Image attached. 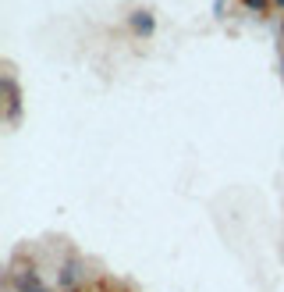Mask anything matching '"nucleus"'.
Instances as JSON below:
<instances>
[{"label":"nucleus","instance_id":"20e7f679","mask_svg":"<svg viewBox=\"0 0 284 292\" xmlns=\"http://www.w3.org/2000/svg\"><path fill=\"white\" fill-rule=\"evenodd\" d=\"M274 4H284V0H274Z\"/></svg>","mask_w":284,"mask_h":292},{"label":"nucleus","instance_id":"39448f33","mask_svg":"<svg viewBox=\"0 0 284 292\" xmlns=\"http://www.w3.org/2000/svg\"><path fill=\"white\" fill-rule=\"evenodd\" d=\"M281 29H284V25H281Z\"/></svg>","mask_w":284,"mask_h":292},{"label":"nucleus","instance_id":"7ed1b4c3","mask_svg":"<svg viewBox=\"0 0 284 292\" xmlns=\"http://www.w3.org/2000/svg\"><path fill=\"white\" fill-rule=\"evenodd\" d=\"M249 11H267V0H245Z\"/></svg>","mask_w":284,"mask_h":292},{"label":"nucleus","instance_id":"f257e3e1","mask_svg":"<svg viewBox=\"0 0 284 292\" xmlns=\"http://www.w3.org/2000/svg\"><path fill=\"white\" fill-rule=\"evenodd\" d=\"M14 285H18V292H46L32 267H29V271H18V275H14Z\"/></svg>","mask_w":284,"mask_h":292},{"label":"nucleus","instance_id":"f03ea898","mask_svg":"<svg viewBox=\"0 0 284 292\" xmlns=\"http://www.w3.org/2000/svg\"><path fill=\"white\" fill-rule=\"evenodd\" d=\"M132 29L142 32V36H149V32H153V18H149L146 11H135V14H132Z\"/></svg>","mask_w":284,"mask_h":292}]
</instances>
